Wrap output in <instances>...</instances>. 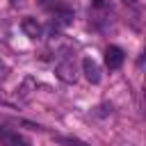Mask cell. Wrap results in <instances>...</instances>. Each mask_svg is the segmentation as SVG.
<instances>
[{"instance_id": "cell-9", "label": "cell", "mask_w": 146, "mask_h": 146, "mask_svg": "<svg viewBox=\"0 0 146 146\" xmlns=\"http://www.w3.org/2000/svg\"><path fill=\"white\" fill-rule=\"evenodd\" d=\"M91 5H94L96 9H103V7L107 5V2H105V0H91Z\"/></svg>"}, {"instance_id": "cell-12", "label": "cell", "mask_w": 146, "mask_h": 146, "mask_svg": "<svg viewBox=\"0 0 146 146\" xmlns=\"http://www.w3.org/2000/svg\"><path fill=\"white\" fill-rule=\"evenodd\" d=\"M0 103H2V96H0Z\"/></svg>"}, {"instance_id": "cell-11", "label": "cell", "mask_w": 146, "mask_h": 146, "mask_svg": "<svg viewBox=\"0 0 146 146\" xmlns=\"http://www.w3.org/2000/svg\"><path fill=\"white\" fill-rule=\"evenodd\" d=\"M123 2H125V5H132V2H137V0H123Z\"/></svg>"}, {"instance_id": "cell-7", "label": "cell", "mask_w": 146, "mask_h": 146, "mask_svg": "<svg viewBox=\"0 0 146 146\" xmlns=\"http://www.w3.org/2000/svg\"><path fill=\"white\" fill-rule=\"evenodd\" d=\"M32 89H34V80H32V78H25V80H23V84H21V87L16 89V94H14V98L23 103V100H27V98H30V94H32Z\"/></svg>"}, {"instance_id": "cell-6", "label": "cell", "mask_w": 146, "mask_h": 146, "mask_svg": "<svg viewBox=\"0 0 146 146\" xmlns=\"http://www.w3.org/2000/svg\"><path fill=\"white\" fill-rule=\"evenodd\" d=\"M73 23V11L68 7H59L55 9V16H52V27H66Z\"/></svg>"}, {"instance_id": "cell-4", "label": "cell", "mask_w": 146, "mask_h": 146, "mask_svg": "<svg viewBox=\"0 0 146 146\" xmlns=\"http://www.w3.org/2000/svg\"><path fill=\"white\" fill-rule=\"evenodd\" d=\"M21 30H23L25 36H30V39H41V34H43L41 23H39L36 18H32V16H27V18L21 21Z\"/></svg>"}, {"instance_id": "cell-8", "label": "cell", "mask_w": 146, "mask_h": 146, "mask_svg": "<svg viewBox=\"0 0 146 146\" xmlns=\"http://www.w3.org/2000/svg\"><path fill=\"white\" fill-rule=\"evenodd\" d=\"M59 144H66V146H87V144H82L80 139H71V137H55Z\"/></svg>"}, {"instance_id": "cell-1", "label": "cell", "mask_w": 146, "mask_h": 146, "mask_svg": "<svg viewBox=\"0 0 146 146\" xmlns=\"http://www.w3.org/2000/svg\"><path fill=\"white\" fill-rule=\"evenodd\" d=\"M0 141H2L5 146H32L25 135L14 132V130H9V128H0Z\"/></svg>"}, {"instance_id": "cell-2", "label": "cell", "mask_w": 146, "mask_h": 146, "mask_svg": "<svg viewBox=\"0 0 146 146\" xmlns=\"http://www.w3.org/2000/svg\"><path fill=\"white\" fill-rule=\"evenodd\" d=\"M55 75L62 82H75V64H73V59H62L55 66Z\"/></svg>"}, {"instance_id": "cell-3", "label": "cell", "mask_w": 146, "mask_h": 146, "mask_svg": "<svg viewBox=\"0 0 146 146\" xmlns=\"http://www.w3.org/2000/svg\"><path fill=\"white\" fill-rule=\"evenodd\" d=\"M123 59H125V55H123V50H121L119 46H110V48L105 50V64H107V68H110V71L121 68Z\"/></svg>"}, {"instance_id": "cell-5", "label": "cell", "mask_w": 146, "mask_h": 146, "mask_svg": "<svg viewBox=\"0 0 146 146\" xmlns=\"http://www.w3.org/2000/svg\"><path fill=\"white\" fill-rule=\"evenodd\" d=\"M82 71H84V78H87L91 84H98V82H100V66H98L91 57H84V59H82Z\"/></svg>"}, {"instance_id": "cell-10", "label": "cell", "mask_w": 146, "mask_h": 146, "mask_svg": "<svg viewBox=\"0 0 146 146\" xmlns=\"http://www.w3.org/2000/svg\"><path fill=\"white\" fill-rule=\"evenodd\" d=\"M52 2H55V0H36V5H39V7H50Z\"/></svg>"}]
</instances>
